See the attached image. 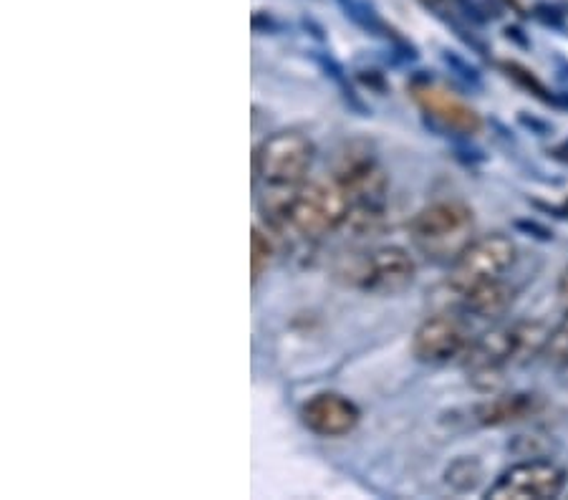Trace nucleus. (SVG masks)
<instances>
[{"label": "nucleus", "mask_w": 568, "mask_h": 500, "mask_svg": "<svg viewBox=\"0 0 568 500\" xmlns=\"http://www.w3.org/2000/svg\"><path fill=\"white\" fill-rule=\"evenodd\" d=\"M544 359L556 369H564L568 364V312L564 316V322L551 331V339H548Z\"/></svg>", "instance_id": "nucleus-15"}, {"label": "nucleus", "mask_w": 568, "mask_h": 500, "mask_svg": "<svg viewBox=\"0 0 568 500\" xmlns=\"http://www.w3.org/2000/svg\"><path fill=\"white\" fill-rule=\"evenodd\" d=\"M544 409V399L534 392L493 395L490 399L473 407V422L480 427H506L526 422Z\"/></svg>", "instance_id": "nucleus-11"}, {"label": "nucleus", "mask_w": 568, "mask_h": 500, "mask_svg": "<svg viewBox=\"0 0 568 500\" xmlns=\"http://www.w3.org/2000/svg\"><path fill=\"white\" fill-rule=\"evenodd\" d=\"M407 89L412 99H415V104L419 106V112H423L429 122L443 126L445 132L460 136H475L483 132L485 122L478 114V109L467 104L463 96H457L453 89L439 84V81L419 74L409 81Z\"/></svg>", "instance_id": "nucleus-8"}, {"label": "nucleus", "mask_w": 568, "mask_h": 500, "mask_svg": "<svg viewBox=\"0 0 568 500\" xmlns=\"http://www.w3.org/2000/svg\"><path fill=\"white\" fill-rule=\"evenodd\" d=\"M483 466L475 458H457L450 468L445 470V486H450L457 493H470L480 486Z\"/></svg>", "instance_id": "nucleus-13"}, {"label": "nucleus", "mask_w": 568, "mask_h": 500, "mask_svg": "<svg viewBox=\"0 0 568 500\" xmlns=\"http://www.w3.org/2000/svg\"><path fill=\"white\" fill-rule=\"evenodd\" d=\"M516 298V290H513L506 280H490V284L475 286L465 290L463 296H457L455 302L460 306L463 316H473L478 322H496V318L506 316V312Z\"/></svg>", "instance_id": "nucleus-12"}, {"label": "nucleus", "mask_w": 568, "mask_h": 500, "mask_svg": "<svg viewBox=\"0 0 568 500\" xmlns=\"http://www.w3.org/2000/svg\"><path fill=\"white\" fill-rule=\"evenodd\" d=\"M263 221L281 235L318 241L342 231L352 217V203L342 185L332 180H306L288 193H261Z\"/></svg>", "instance_id": "nucleus-1"}, {"label": "nucleus", "mask_w": 568, "mask_h": 500, "mask_svg": "<svg viewBox=\"0 0 568 500\" xmlns=\"http://www.w3.org/2000/svg\"><path fill=\"white\" fill-rule=\"evenodd\" d=\"M556 296H558V304H561L564 312H568V266L564 268L561 278H558V286H556Z\"/></svg>", "instance_id": "nucleus-17"}, {"label": "nucleus", "mask_w": 568, "mask_h": 500, "mask_svg": "<svg viewBox=\"0 0 568 500\" xmlns=\"http://www.w3.org/2000/svg\"><path fill=\"white\" fill-rule=\"evenodd\" d=\"M316 160V144L301 132H276L253 152V182L258 193H288L304 185Z\"/></svg>", "instance_id": "nucleus-4"}, {"label": "nucleus", "mask_w": 568, "mask_h": 500, "mask_svg": "<svg viewBox=\"0 0 568 500\" xmlns=\"http://www.w3.org/2000/svg\"><path fill=\"white\" fill-rule=\"evenodd\" d=\"M518 258V245L508 233L478 235L450 266L447 290L457 298L475 286L506 278Z\"/></svg>", "instance_id": "nucleus-6"}, {"label": "nucleus", "mask_w": 568, "mask_h": 500, "mask_svg": "<svg viewBox=\"0 0 568 500\" xmlns=\"http://www.w3.org/2000/svg\"><path fill=\"white\" fill-rule=\"evenodd\" d=\"M503 71H506V76L508 79H513L516 81L518 86H524V89H528L530 94H536L538 99H544V102H551V94H548V89L540 84V81L534 76V71H528V69H524L520 67V63H513V61H506L503 63Z\"/></svg>", "instance_id": "nucleus-16"}, {"label": "nucleus", "mask_w": 568, "mask_h": 500, "mask_svg": "<svg viewBox=\"0 0 568 500\" xmlns=\"http://www.w3.org/2000/svg\"><path fill=\"white\" fill-rule=\"evenodd\" d=\"M334 180L342 185L352 203V217L346 225L372 227L374 223L382 221L389 200V177L369 150L352 144L338 157Z\"/></svg>", "instance_id": "nucleus-5"}, {"label": "nucleus", "mask_w": 568, "mask_h": 500, "mask_svg": "<svg viewBox=\"0 0 568 500\" xmlns=\"http://www.w3.org/2000/svg\"><path fill=\"white\" fill-rule=\"evenodd\" d=\"M273 243L271 235L263 231L261 225H253L251 231V273H253V284H258L261 276L271 268L273 263Z\"/></svg>", "instance_id": "nucleus-14"}, {"label": "nucleus", "mask_w": 568, "mask_h": 500, "mask_svg": "<svg viewBox=\"0 0 568 500\" xmlns=\"http://www.w3.org/2000/svg\"><path fill=\"white\" fill-rule=\"evenodd\" d=\"M301 425L318 438H344L356 430L362 420V409L354 399L338 392L311 395L298 409Z\"/></svg>", "instance_id": "nucleus-10"}, {"label": "nucleus", "mask_w": 568, "mask_h": 500, "mask_svg": "<svg viewBox=\"0 0 568 500\" xmlns=\"http://www.w3.org/2000/svg\"><path fill=\"white\" fill-rule=\"evenodd\" d=\"M334 278L369 296H397L415 284L417 261L402 245H379L338 258Z\"/></svg>", "instance_id": "nucleus-3"}, {"label": "nucleus", "mask_w": 568, "mask_h": 500, "mask_svg": "<svg viewBox=\"0 0 568 500\" xmlns=\"http://www.w3.org/2000/svg\"><path fill=\"white\" fill-rule=\"evenodd\" d=\"M561 371H564V377H566V381H568V364H566V367H564Z\"/></svg>", "instance_id": "nucleus-18"}, {"label": "nucleus", "mask_w": 568, "mask_h": 500, "mask_svg": "<svg viewBox=\"0 0 568 500\" xmlns=\"http://www.w3.org/2000/svg\"><path fill=\"white\" fill-rule=\"evenodd\" d=\"M409 243L429 263L453 266L460 253L478 238L475 211L463 200H437L425 205L409 221Z\"/></svg>", "instance_id": "nucleus-2"}, {"label": "nucleus", "mask_w": 568, "mask_h": 500, "mask_svg": "<svg viewBox=\"0 0 568 500\" xmlns=\"http://www.w3.org/2000/svg\"><path fill=\"white\" fill-rule=\"evenodd\" d=\"M473 331L463 316L443 312L427 316L412 336V354L417 361L429 367H445V364L463 361L473 344Z\"/></svg>", "instance_id": "nucleus-9"}, {"label": "nucleus", "mask_w": 568, "mask_h": 500, "mask_svg": "<svg viewBox=\"0 0 568 500\" xmlns=\"http://www.w3.org/2000/svg\"><path fill=\"white\" fill-rule=\"evenodd\" d=\"M566 468L546 458H526L503 470L488 490V500H551L564 493Z\"/></svg>", "instance_id": "nucleus-7"}]
</instances>
